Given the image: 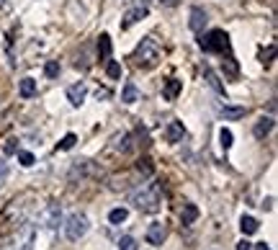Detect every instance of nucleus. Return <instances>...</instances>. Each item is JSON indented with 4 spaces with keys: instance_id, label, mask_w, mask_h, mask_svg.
<instances>
[{
    "instance_id": "obj_36",
    "label": "nucleus",
    "mask_w": 278,
    "mask_h": 250,
    "mask_svg": "<svg viewBox=\"0 0 278 250\" xmlns=\"http://www.w3.org/2000/svg\"><path fill=\"white\" fill-rule=\"evenodd\" d=\"M253 247H255V250H270L268 242H258V245H253Z\"/></svg>"
},
{
    "instance_id": "obj_13",
    "label": "nucleus",
    "mask_w": 278,
    "mask_h": 250,
    "mask_svg": "<svg viewBox=\"0 0 278 250\" xmlns=\"http://www.w3.org/2000/svg\"><path fill=\"white\" fill-rule=\"evenodd\" d=\"M149 11H147V6H139V8H132L127 16H124V21H121V29H129V26H134L137 21H142L144 16H147Z\"/></svg>"
},
{
    "instance_id": "obj_2",
    "label": "nucleus",
    "mask_w": 278,
    "mask_h": 250,
    "mask_svg": "<svg viewBox=\"0 0 278 250\" xmlns=\"http://www.w3.org/2000/svg\"><path fill=\"white\" fill-rule=\"evenodd\" d=\"M198 47H201L204 52H209V54H229V49H232L229 36H227L222 29H211V31L201 34V39H198Z\"/></svg>"
},
{
    "instance_id": "obj_9",
    "label": "nucleus",
    "mask_w": 278,
    "mask_h": 250,
    "mask_svg": "<svg viewBox=\"0 0 278 250\" xmlns=\"http://www.w3.org/2000/svg\"><path fill=\"white\" fill-rule=\"evenodd\" d=\"M85 93H88L85 82H75V86L67 88V101H70L72 106H80V103L85 101Z\"/></svg>"
},
{
    "instance_id": "obj_8",
    "label": "nucleus",
    "mask_w": 278,
    "mask_h": 250,
    "mask_svg": "<svg viewBox=\"0 0 278 250\" xmlns=\"http://www.w3.org/2000/svg\"><path fill=\"white\" fill-rule=\"evenodd\" d=\"M206 21H209V16H206V11H204V8H198V6H193V8H191V21H188L191 31L201 34V31H204V26H206Z\"/></svg>"
},
{
    "instance_id": "obj_15",
    "label": "nucleus",
    "mask_w": 278,
    "mask_h": 250,
    "mask_svg": "<svg viewBox=\"0 0 278 250\" xmlns=\"http://www.w3.org/2000/svg\"><path fill=\"white\" fill-rule=\"evenodd\" d=\"M198 219V206L196 204H183V212H180V225L188 227Z\"/></svg>"
},
{
    "instance_id": "obj_4",
    "label": "nucleus",
    "mask_w": 278,
    "mask_h": 250,
    "mask_svg": "<svg viewBox=\"0 0 278 250\" xmlns=\"http://www.w3.org/2000/svg\"><path fill=\"white\" fill-rule=\"evenodd\" d=\"M88 230H90V219H88L85 214H80V212L70 214L67 222H65V235H67V240H72V242L80 240V237H85Z\"/></svg>"
},
{
    "instance_id": "obj_1",
    "label": "nucleus",
    "mask_w": 278,
    "mask_h": 250,
    "mask_svg": "<svg viewBox=\"0 0 278 250\" xmlns=\"http://www.w3.org/2000/svg\"><path fill=\"white\" fill-rule=\"evenodd\" d=\"M132 204L137 206L139 212H147V214H155V212H160V206H163V191H160V183H147L142 186L137 193H132Z\"/></svg>"
},
{
    "instance_id": "obj_11",
    "label": "nucleus",
    "mask_w": 278,
    "mask_h": 250,
    "mask_svg": "<svg viewBox=\"0 0 278 250\" xmlns=\"http://www.w3.org/2000/svg\"><path fill=\"white\" fill-rule=\"evenodd\" d=\"M183 134H186L183 121H170V124H168V129H165V140H168L170 145L180 142V140H183Z\"/></svg>"
},
{
    "instance_id": "obj_31",
    "label": "nucleus",
    "mask_w": 278,
    "mask_h": 250,
    "mask_svg": "<svg viewBox=\"0 0 278 250\" xmlns=\"http://www.w3.org/2000/svg\"><path fill=\"white\" fill-rule=\"evenodd\" d=\"M8 173H11L8 162H3V160H0V186H3V183L8 181Z\"/></svg>"
},
{
    "instance_id": "obj_6",
    "label": "nucleus",
    "mask_w": 278,
    "mask_h": 250,
    "mask_svg": "<svg viewBox=\"0 0 278 250\" xmlns=\"http://www.w3.org/2000/svg\"><path fill=\"white\" fill-rule=\"evenodd\" d=\"M39 225L47 230H57L62 225V204H47L42 212H39Z\"/></svg>"
},
{
    "instance_id": "obj_29",
    "label": "nucleus",
    "mask_w": 278,
    "mask_h": 250,
    "mask_svg": "<svg viewBox=\"0 0 278 250\" xmlns=\"http://www.w3.org/2000/svg\"><path fill=\"white\" fill-rule=\"evenodd\" d=\"M118 250H137V240L132 235H124L121 240H118Z\"/></svg>"
},
{
    "instance_id": "obj_14",
    "label": "nucleus",
    "mask_w": 278,
    "mask_h": 250,
    "mask_svg": "<svg viewBox=\"0 0 278 250\" xmlns=\"http://www.w3.org/2000/svg\"><path fill=\"white\" fill-rule=\"evenodd\" d=\"M270 129H273V116H263V119H258L253 134H255L258 140H263V137H268V134H270Z\"/></svg>"
},
{
    "instance_id": "obj_27",
    "label": "nucleus",
    "mask_w": 278,
    "mask_h": 250,
    "mask_svg": "<svg viewBox=\"0 0 278 250\" xmlns=\"http://www.w3.org/2000/svg\"><path fill=\"white\" fill-rule=\"evenodd\" d=\"M75 142H77V137L70 132V134H65V137L57 142V150H72V147H75Z\"/></svg>"
},
{
    "instance_id": "obj_22",
    "label": "nucleus",
    "mask_w": 278,
    "mask_h": 250,
    "mask_svg": "<svg viewBox=\"0 0 278 250\" xmlns=\"http://www.w3.org/2000/svg\"><path fill=\"white\" fill-rule=\"evenodd\" d=\"M204 75H206V80H209V86H211V88H214L217 93H222V96L227 98V93H224V86H222V82H219V77H217V72H214L211 67H206V70H204Z\"/></svg>"
},
{
    "instance_id": "obj_17",
    "label": "nucleus",
    "mask_w": 278,
    "mask_h": 250,
    "mask_svg": "<svg viewBox=\"0 0 278 250\" xmlns=\"http://www.w3.org/2000/svg\"><path fill=\"white\" fill-rule=\"evenodd\" d=\"M240 230H242L245 237H248V235H255V232L260 230V222H258L255 217H250V214H242V219H240Z\"/></svg>"
},
{
    "instance_id": "obj_37",
    "label": "nucleus",
    "mask_w": 278,
    "mask_h": 250,
    "mask_svg": "<svg viewBox=\"0 0 278 250\" xmlns=\"http://www.w3.org/2000/svg\"><path fill=\"white\" fill-rule=\"evenodd\" d=\"M0 8H6V0H0Z\"/></svg>"
},
{
    "instance_id": "obj_16",
    "label": "nucleus",
    "mask_w": 278,
    "mask_h": 250,
    "mask_svg": "<svg viewBox=\"0 0 278 250\" xmlns=\"http://www.w3.org/2000/svg\"><path fill=\"white\" fill-rule=\"evenodd\" d=\"M98 60L101 62H108L111 60V36L108 34H101L98 36Z\"/></svg>"
},
{
    "instance_id": "obj_26",
    "label": "nucleus",
    "mask_w": 278,
    "mask_h": 250,
    "mask_svg": "<svg viewBox=\"0 0 278 250\" xmlns=\"http://www.w3.org/2000/svg\"><path fill=\"white\" fill-rule=\"evenodd\" d=\"M137 171L142 173V178H149V176H152V160H149V157H142L139 165H137Z\"/></svg>"
},
{
    "instance_id": "obj_20",
    "label": "nucleus",
    "mask_w": 278,
    "mask_h": 250,
    "mask_svg": "<svg viewBox=\"0 0 278 250\" xmlns=\"http://www.w3.org/2000/svg\"><path fill=\"white\" fill-rule=\"evenodd\" d=\"M121 101L124 103H137L139 101V91H137V86H134V82H127V86H124V93H121Z\"/></svg>"
},
{
    "instance_id": "obj_28",
    "label": "nucleus",
    "mask_w": 278,
    "mask_h": 250,
    "mask_svg": "<svg viewBox=\"0 0 278 250\" xmlns=\"http://www.w3.org/2000/svg\"><path fill=\"white\" fill-rule=\"evenodd\" d=\"M16 155H18V162L23 165V168H31V165L36 162V157H34L31 152H26V150H18Z\"/></svg>"
},
{
    "instance_id": "obj_5",
    "label": "nucleus",
    "mask_w": 278,
    "mask_h": 250,
    "mask_svg": "<svg viewBox=\"0 0 278 250\" xmlns=\"http://www.w3.org/2000/svg\"><path fill=\"white\" fill-rule=\"evenodd\" d=\"M34 245H36V227L23 225V227H18V232L13 235V240L6 250H34Z\"/></svg>"
},
{
    "instance_id": "obj_7",
    "label": "nucleus",
    "mask_w": 278,
    "mask_h": 250,
    "mask_svg": "<svg viewBox=\"0 0 278 250\" xmlns=\"http://www.w3.org/2000/svg\"><path fill=\"white\" fill-rule=\"evenodd\" d=\"M144 237H147L149 245L157 247V245H163V242H165V237H168V227H165L163 222H152V225L147 227V235H144Z\"/></svg>"
},
{
    "instance_id": "obj_24",
    "label": "nucleus",
    "mask_w": 278,
    "mask_h": 250,
    "mask_svg": "<svg viewBox=\"0 0 278 250\" xmlns=\"http://www.w3.org/2000/svg\"><path fill=\"white\" fill-rule=\"evenodd\" d=\"M106 75H108L111 80H118V77H121V65H118L116 60H108V62H106Z\"/></svg>"
},
{
    "instance_id": "obj_34",
    "label": "nucleus",
    "mask_w": 278,
    "mask_h": 250,
    "mask_svg": "<svg viewBox=\"0 0 278 250\" xmlns=\"http://www.w3.org/2000/svg\"><path fill=\"white\" fill-rule=\"evenodd\" d=\"M108 96H111V91H106V88H98V91H96V98H98V101H101V98H108Z\"/></svg>"
},
{
    "instance_id": "obj_30",
    "label": "nucleus",
    "mask_w": 278,
    "mask_h": 250,
    "mask_svg": "<svg viewBox=\"0 0 278 250\" xmlns=\"http://www.w3.org/2000/svg\"><path fill=\"white\" fill-rule=\"evenodd\" d=\"M44 75H47V77H57V75H59V62H57V60H49V62L44 65Z\"/></svg>"
},
{
    "instance_id": "obj_10",
    "label": "nucleus",
    "mask_w": 278,
    "mask_h": 250,
    "mask_svg": "<svg viewBox=\"0 0 278 250\" xmlns=\"http://www.w3.org/2000/svg\"><path fill=\"white\" fill-rule=\"evenodd\" d=\"M180 91H183V80L170 77V80L165 82V88H163V98H165V101H175V98L180 96Z\"/></svg>"
},
{
    "instance_id": "obj_23",
    "label": "nucleus",
    "mask_w": 278,
    "mask_h": 250,
    "mask_svg": "<svg viewBox=\"0 0 278 250\" xmlns=\"http://www.w3.org/2000/svg\"><path fill=\"white\" fill-rule=\"evenodd\" d=\"M222 70H224V75H229L232 80L237 77V72H240V70H237V62L227 54V60H222Z\"/></svg>"
},
{
    "instance_id": "obj_12",
    "label": "nucleus",
    "mask_w": 278,
    "mask_h": 250,
    "mask_svg": "<svg viewBox=\"0 0 278 250\" xmlns=\"http://www.w3.org/2000/svg\"><path fill=\"white\" fill-rule=\"evenodd\" d=\"M248 114L245 106H219V116L227 119V121H237V119H242Z\"/></svg>"
},
{
    "instance_id": "obj_25",
    "label": "nucleus",
    "mask_w": 278,
    "mask_h": 250,
    "mask_svg": "<svg viewBox=\"0 0 278 250\" xmlns=\"http://www.w3.org/2000/svg\"><path fill=\"white\" fill-rule=\"evenodd\" d=\"M232 140H234V137H232V132L222 127V129H219V145H222V150H224V152L232 147Z\"/></svg>"
},
{
    "instance_id": "obj_32",
    "label": "nucleus",
    "mask_w": 278,
    "mask_h": 250,
    "mask_svg": "<svg viewBox=\"0 0 278 250\" xmlns=\"http://www.w3.org/2000/svg\"><path fill=\"white\" fill-rule=\"evenodd\" d=\"M16 142H18L16 137H11V140L6 142V152H8V155H16V152H18V145H16Z\"/></svg>"
},
{
    "instance_id": "obj_3",
    "label": "nucleus",
    "mask_w": 278,
    "mask_h": 250,
    "mask_svg": "<svg viewBox=\"0 0 278 250\" xmlns=\"http://www.w3.org/2000/svg\"><path fill=\"white\" fill-rule=\"evenodd\" d=\"M157 62H160V47H157V41L155 39H142L139 44H137V52H134V65L137 67H155Z\"/></svg>"
},
{
    "instance_id": "obj_35",
    "label": "nucleus",
    "mask_w": 278,
    "mask_h": 250,
    "mask_svg": "<svg viewBox=\"0 0 278 250\" xmlns=\"http://www.w3.org/2000/svg\"><path fill=\"white\" fill-rule=\"evenodd\" d=\"M237 250H253V245L248 240H240V242H237Z\"/></svg>"
},
{
    "instance_id": "obj_19",
    "label": "nucleus",
    "mask_w": 278,
    "mask_h": 250,
    "mask_svg": "<svg viewBox=\"0 0 278 250\" xmlns=\"http://www.w3.org/2000/svg\"><path fill=\"white\" fill-rule=\"evenodd\" d=\"M88 171H90V162H88V160H75L72 171H70V181H75L77 176L85 178V176H88Z\"/></svg>"
},
{
    "instance_id": "obj_21",
    "label": "nucleus",
    "mask_w": 278,
    "mask_h": 250,
    "mask_svg": "<svg viewBox=\"0 0 278 250\" xmlns=\"http://www.w3.org/2000/svg\"><path fill=\"white\" fill-rule=\"evenodd\" d=\"M127 217H129V209H124V206H116V209L108 212V222L111 225H121V222H127Z\"/></svg>"
},
{
    "instance_id": "obj_33",
    "label": "nucleus",
    "mask_w": 278,
    "mask_h": 250,
    "mask_svg": "<svg viewBox=\"0 0 278 250\" xmlns=\"http://www.w3.org/2000/svg\"><path fill=\"white\" fill-rule=\"evenodd\" d=\"M273 54H275V47L270 44V47H268V52H263V62H270V57H273Z\"/></svg>"
},
{
    "instance_id": "obj_18",
    "label": "nucleus",
    "mask_w": 278,
    "mask_h": 250,
    "mask_svg": "<svg viewBox=\"0 0 278 250\" xmlns=\"http://www.w3.org/2000/svg\"><path fill=\"white\" fill-rule=\"evenodd\" d=\"M18 93H21V98H34L36 96V80L34 77H23L21 86H18Z\"/></svg>"
}]
</instances>
